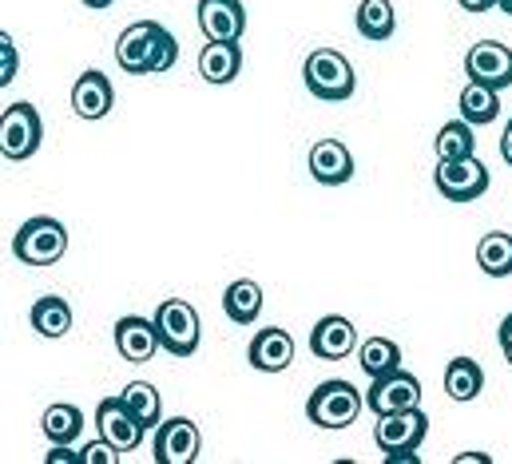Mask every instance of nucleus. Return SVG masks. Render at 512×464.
Instances as JSON below:
<instances>
[{
  "label": "nucleus",
  "mask_w": 512,
  "mask_h": 464,
  "mask_svg": "<svg viewBox=\"0 0 512 464\" xmlns=\"http://www.w3.org/2000/svg\"><path fill=\"white\" fill-rule=\"evenodd\" d=\"M175 60H179V40L159 20H135L116 40V64L128 76L167 72V68H175Z\"/></svg>",
  "instance_id": "nucleus-1"
},
{
  "label": "nucleus",
  "mask_w": 512,
  "mask_h": 464,
  "mask_svg": "<svg viewBox=\"0 0 512 464\" xmlns=\"http://www.w3.org/2000/svg\"><path fill=\"white\" fill-rule=\"evenodd\" d=\"M302 80H306V92L314 100H326V104H342L358 88V72L350 64V56H342L338 48H314L306 56Z\"/></svg>",
  "instance_id": "nucleus-2"
},
{
  "label": "nucleus",
  "mask_w": 512,
  "mask_h": 464,
  "mask_svg": "<svg viewBox=\"0 0 512 464\" xmlns=\"http://www.w3.org/2000/svg\"><path fill=\"white\" fill-rule=\"evenodd\" d=\"M425 437H429V417H425L421 405L417 409H397V413H378L374 441H378V449L389 464H409L417 457Z\"/></svg>",
  "instance_id": "nucleus-3"
},
{
  "label": "nucleus",
  "mask_w": 512,
  "mask_h": 464,
  "mask_svg": "<svg viewBox=\"0 0 512 464\" xmlns=\"http://www.w3.org/2000/svg\"><path fill=\"white\" fill-rule=\"evenodd\" d=\"M362 409H366V393H358V385H350L346 377H330L306 397V417L318 429H346L358 421Z\"/></svg>",
  "instance_id": "nucleus-4"
},
{
  "label": "nucleus",
  "mask_w": 512,
  "mask_h": 464,
  "mask_svg": "<svg viewBox=\"0 0 512 464\" xmlns=\"http://www.w3.org/2000/svg\"><path fill=\"white\" fill-rule=\"evenodd\" d=\"M12 254L24 266H56L68 254V227L52 215L28 219L20 231L12 234Z\"/></svg>",
  "instance_id": "nucleus-5"
},
{
  "label": "nucleus",
  "mask_w": 512,
  "mask_h": 464,
  "mask_svg": "<svg viewBox=\"0 0 512 464\" xmlns=\"http://www.w3.org/2000/svg\"><path fill=\"white\" fill-rule=\"evenodd\" d=\"M155 330H159V346L171 357H191L203 342L199 310L187 298H163L155 310Z\"/></svg>",
  "instance_id": "nucleus-6"
},
{
  "label": "nucleus",
  "mask_w": 512,
  "mask_h": 464,
  "mask_svg": "<svg viewBox=\"0 0 512 464\" xmlns=\"http://www.w3.org/2000/svg\"><path fill=\"white\" fill-rule=\"evenodd\" d=\"M433 183H437V195L449 199V203H473L489 191V167L477 159V155H465V159H437V171H433Z\"/></svg>",
  "instance_id": "nucleus-7"
},
{
  "label": "nucleus",
  "mask_w": 512,
  "mask_h": 464,
  "mask_svg": "<svg viewBox=\"0 0 512 464\" xmlns=\"http://www.w3.org/2000/svg\"><path fill=\"white\" fill-rule=\"evenodd\" d=\"M44 139V119L32 104H8L0 116V155L8 163H24L28 155L40 151Z\"/></svg>",
  "instance_id": "nucleus-8"
},
{
  "label": "nucleus",
  "mask_w": 512,
  "mask_h": 464,
  "mask_svg": "<svg viewBox=\"0 0 512 464\" xmlns=\"http://www.w3.org/2000/svg\"><path fill=\"white\" fill-rule=\"evenodd\" d=\"M155 464H195L203 449V433L191 417H167L155 425Z\"/></svg>",
  "instance_id": "nucleus-9"
},
{
  "label": "nucleus",
  "mask_w": 512,
  "mask_h": 464,
  "mask_svg": "<svg viewBox=\"0 0 512 464\" xmlns=\"http://www.w3.org/2000/svg\"><path fill=\"white\" fill-rule=\"evenodd\" d=\"M465 76L473 84H485L497 92L512 88V48L501 40H477L465 52Z\"/></svg>",
  "instance_id": "nucleus-10"
},
{
  "label": "nucleus",
  "mask_w": 512,
  "mask_h": 464,
  "mask_svg": "<svg viewBox=\"0 0 512 464\" xmlns=\"http://www.w3.org/2000/svg\"><path fill=\"white\" fill-rule=\"evenodd\" d=\"M96 433H100L104 441H112L120 453L139 449V441L147 437V429L139 425V417L131 413L124 397H104V401L96 405Z\"/></svg>",
  "instance_id": "nucleus-11"
},
{
  "label": "nucleus",
  "mask_w": 512,
  "mask_h": 464,
  "mask_svg": "<svg viewBox=\"0 0 512 464\" xmlns=\"http://www.w3.org/2000/svg\"><path fill=\"white\" fill-rule=\"evenodd\" d=\"M417 405H421V381L405 369L374 377V385L366 389V409L374 413H397V409H417Z\"/></svg>",
  "instance_id": "nucleus-12"
},
{
  "label": "nucleus",
  "mask_w": 512,
  "mask_h": 464,
  "mask_svg": "<svg viewBox=\"0 0 512 464\" xmlns=\"http://www.w3.org/2000/svg\"><path fill=\"white\" fill-rule=\"evenodd\" d=\"M354 349H358V330H354L350 318L326 314L322 322H314V330H310V353H314L318 361H342V357H350Z\"/></svg>",
  "instance_id": "nucleus-13"
},
{
  "label": "nucleus",
  "mask_w": 512,
  "mask_h": 464,
  "mask_svg": "<svg viewBox=\"0 0 512 464\" xmlns=\"http://www.w3.org/2000/svg\"><path fill=\"white\" fill-rule=\"evenodd\" d=\"M195 16H199V28L207 40H243V32H247L243 0H199Z\"/></svg>",
  "instance_id": "nucleus-14"
},
{
  "label": "nucleus",
  "mask_w": 512,
  "mask_h": 464,
  "mask_svg": "<svg viewBox=\"0 0 512 464\" xmlns=\"http://www.w3.org/2000/svg\"><path fill=\"white\" fill-rule=\"evenodd\" d=\"M310 175L322 187H342L354 179V155L342 139H318L310 147Z\"/></svg>",
  "instance_id": "nucleus-15"
},
{
  "label": "nucleus",
  "mask_w": 512,
  "mask_h": 464,
  "mask_svg": "<svg viewBox=\"0 0 512 464\" xmlns=\"http://www.w3.org/2000/svg\"><path fill=\"white\" fill-rule=\"evenodd\" d=\"M247 361L258 373H282L294 365V338L282 326H262L247 346Z\"/></svg>",
  "instance_id": "nucleus-16"
},
{
  "label": "nucleus",
  "mask_w": 512,
  "mask_h": 464,
  "mask_svg": "<svg viewBox=\"0 0 512 464\" xmlns=\"http://www.w3.org/2000/svg\"><path fill=\"white\" fill-rule=\"evenodd\" d=\"M116 349L120 357L131 361V365H147L155 353H159V330H155V318H139V314H128L116 322Z\"/></svg>",
  "instance_id": "nucleus-17"
},
{
  "label": "nucleus",
  "mask_w": 512,
  "mask_h": 464,
  "mask_svg": "<svg viewBox=\"0 0 512 464\" xmlns=\"http://www.w3.org/2000/svg\"><path fill=\"white\" fill-rule=\"evenodd\" d=\"M112 108H116V88H112V80H108L104 72L88 68V72L76 80V88H72V112L80 119H104Z\"/></svg>",
  "instance_id": "nucleus-18"
},
{
  "label": "nucleus",
  "mask_w": 512,
  "mask_h": 464,
  "mask_svg": "<svg viewBox=\"0 0 512 464\" xmlns=\"http://www.w3.org/2000/svg\"><path fill=\"white\" fill-rule=\"evenodd\" d=\"M239 72H243L239 40H207V48L199 52V76L215 88H227L231 80H239Z\"/></svg>",
  "instance_id": "nucleus-19"
},
{
  "label": "nucleus",
  "mask_w": 512,
  "mask_h": 464,
  "mask_svg": "<svg viewBox=\"0 0 512 464\" xmlns=\"http://www.w3.org/2000/svg\"><path fill=\"white\" fill-rule=\"evenodd\" d=\"M28 322H32V330H36L40 338H48V342L68 338V334H72V306H68L60 294H44V298L32 302Z\"/></svg>",
  "instance_id": "nucleus-20"
},
{
  "label": "nucleus",
  "mask_w": 512,
  "mask_h": 464,
  "mask_svg": "<svg viewBox=\"0 0 512 464\" xmlns=\"http://www.w3.org/2000/svg\"><path fill=\"white\" fill-rule=\"evenodd\" d=\"M223 314L235 322V326H251L262 314V286L255 278H235L223 294Z\"/></svg>",
  "instance_id": "nucleus-21"
},
{
  "label": "nucleus",
  "mask_w": 512,
  "mask_h": 464,
  "mask_svg": "<svg viewBox=\"0 0 512 464\" xmlns=\"http://www.w3.org/2000/svg\"><path fill=\"white\" fill-rule=\"evenodd\" d=\"M445 393L453 401H461V405L465 401H477L485 393V369L473 357H453L445 365Z\"/></svg>",
  "instance_id": "nucleus-22"
},
{
  "label": "nucleus",
  "mask_w": 512,
  "mask_h": 464,
  "mask_svg": "<svg viewBox=\"0 0 512 464\" xmlns=\"http://www.w3.org/2000/svg\"><path fill=\"white\" fill-rule=\"evenodd\" d=\"M457 112L461 119H469L473 127H489L493 119L501 116V92L497 88H485V84H465L461 88V100H457Z\"/></svg>",
  "instance_id": "nucleus-23"
},
{
  "label": "nucleus",
  "mask_w": 512,
  "mask_h": 464,
  "mask_svg": "<svg viewBox=\"0 0 512 464\" xmlns=\"http://www.w3.org/2000/svg\"><path fill=\"white\" fill-rule=\"evenodd\" d=\"M40 429H44V437L52 445H76V437L84 433V413L76 405H68V401H56V405L44 409Z\"/></svg>",
  "instance_id": "nucleus-24"
},
{
  "label": "nucleus",
  "mask_w": 512,
  "mask_h": 464,
  "mask_svg": "<svg viewBox=\"0 0 512 464\" xmlns=\"http://www.w3.org/2000/svg\"><path fill=\"white\" fill-rule=\"evenodd\" d=\"M120 397L128 401L131 413L139 417V425H143L147 433H155V425L163 421V397H159V389H155L151 381H128Z\"/></svg>",
  "instance_id": "nucleus-25"
},
{
  "label": "nucleus",
  "mask_w": 512,
  "mask_h": 464,
  "mask_svg": "<svg viewBox=\"0 0 512 464\" xmlns=\"http://www.w3.org/2000/svg\"><path fill=\"white\" fill-rule=\"evenodd\" d=\"M477 266L489 278H509L512 274V234L489 231L477 242Z\"/></svg>",
  "instance_id": "nucleus-26"
},
{
  "label": "nucleus",
  "mask_w": 512,
  "mask_h": 464,
  "mask_svg": "<svg viewBox=\"0 0 512 464\" xmlns=\"http://www.w3.org/2000/svg\"><path fill=\"white\" fill-rule=\"evenodd\" d=\"M433 151H437V159H465V155H477L473 123H469V119H449V123H441V131H437V139H433Z\"/></svg>",
  "instance_id": "nucleus-27"
},
{
  "label": "nucleus",
  "mask_w": 512,
  "mask_h": 464,
  "mask_svg": "<svg viewBox=\"0 0 512 464\" xmlns=\"http://www.w3.org/2000/svg\"><path fill=\"white\" fill-rule=\"evenodd\" d=\"M358 32H362L366 40H374V44L389 40V36L397 32V12H393V4H389V0H362V4H358Z\"/></svg>",
  "instance_id": "nucleus-28"
},
{
  "label": "nucleus",
  "mask_w": 512,
  "mask_h": 464,
  "mask_svg": "<svg viewBox=\"0 0 512 464\" xmlns=\"http://www.w3.org/2000/svg\"><path fill=\"white\" fill-rule=\"evenodd\" d=\"M358 365L370 381L382 377V373H393V369H401V346L393 338H370L358 349Z\"/></svg>",
  "instance_id": "nucleus-29"
},
{
  "label": "nucleus",
  "mask_w": 512,
  "mask_h": 464,
  "mask_svg": "<svg viewBox=\"0 0 512 464\" xmlns=\"http://www.w3.org/2000/svg\"><path fill=\"white\" fill-rule=\"evenodd\" d=\"M120 449L112 445V441H104V437H96V441H88L84 449H80V464H120Z\"/></svg>",
  "instance_id": "nucleus-30"
},
{
  "label": "nucleus",
  "mask_w": 512,
  "mask_h": 464,
  "mask_svg": "<svg viewBox=\"0 0 512 464\" xmlns=\"http://www.w3.org/2000/svg\"><path fill=\"white\" fill-rule=\"evenodd\" d=\"M20 72V52H16V40L8 32H0V84L8 88Z\"/></svg>",
  "instance_id": "nucleus-31"
},
{
  "label": "nucleus",
  "mask_w": 512,
  "mask_h": 464,
  "mask_svg": "<svg viewBox=\"0 0 512 464\" xmlns=\"http://www.w3.org/2000/svg\"><path fill=\"white\" fill-rule=\"evenodd\" d=\"M80 461V449H72V445H52V453H48V464H76Z\"/></svg>",
  "instance_id": "nucleus-32"
},
{
  "label": "nucleus",
  "mask_w": 512,
  "mask_h": 464,
  "mask_svg": "<svg viewBox=\"0 0 512 464\" xmlns=\"http://www.w3.org/2000/svg\"><path fill=\"white\" fill-rule=\"evenodd\" d=\"M497 342H501V353H505V361H509L512 369V314L501 322V330H497Z\"/></svg>",
  "instance_id": "nucleus-33"
},
{
  "label": "nucleus",
  "mask_w": 512,
  "mask_h": 464,
  "mask_svg": "<svg viewBox=\"0 0 512 464\" xmlns=\"http://www.w3.org/2000/svg\"><path fill=\"white\" fill-rule=\"evenodd\" d=\"M465 12H493L497 8V0H457Z\"/></svg>",
  "instance_id": "nucleus-34"
},
{
  "label": "nucleus",
  "mask_w": 512,
  "mask_h": 464,
  "mask_svg": "<svg viewBox=\"0 0 512 464\" xmlns=\"http://www.w3.org/2000/svg\"><path fill=\"white\" fill-rule=\"evenodd\" d=\"M501 155H505V163L512 167V119L505 123V131H501Z\"/></svg>",
  "instance_id": "nucleus-35"
},
{
  "label": "nucleus",
  "mask_w": 512,
  "mask_h": 464,
  "mask_svg": "<svg viewBox=\"0 0 512 464\" xmlns=\"http://www.w3.org/2000/svg\"><path fill=\"white\" fill-rule=\"evenodd\" d=\"M457 461H461V464H473V461H477V464H485V461H489V453H461Z\"/></svg>",
  "instance_id": "nucleus-36"
},
{
  "label": "nucleus",
  "mask_w": 512,
  "mask_h": 464,
  "mask_svg": "<svg viewBox=\"0 0 512 464\" xmlns=\"http://www.w3.org/2000/svg\"><path fill=\"white\" fill-rule=\"evenodd\" d=\"M84 4H88V8H96V12H104V8H112L116 0H84Z\"/></svg>",
  "instance_id": "nucleus-37"
},
{
  "label": "nucleus",
  "mask_w": 512,
  "mask_h": 464,
  "mask_svg": "<svg viewBox=\"0 0 512 464\" xmlns=\"http://www.w3.org/2000/svg\"><path fill=\"white\" fill-rule=\"evenodd\" d=\"M497 8H501L505 16H512V0H497Z\"/></svg>",
  "instance_id": "nucleus-38"
}]
</instances>
